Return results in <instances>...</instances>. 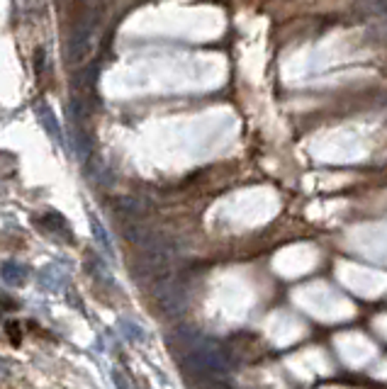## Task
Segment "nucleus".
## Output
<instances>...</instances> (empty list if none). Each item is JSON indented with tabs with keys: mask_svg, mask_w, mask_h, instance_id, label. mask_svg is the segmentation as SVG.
Wrapping results in <instances>:
<instances>
[{
	"mask_svg": "<svg viewBox=\"0 0 387 389\" xmlns=\"http://www.w3.org/2000/svg\"><path fill=\"white\" fill-rule=\"evenodd\" d=\"M37 117L42 120L44 129L49 132V136L56 141V144H64V132H61V125L56 122V115L52 110H49V105H44V102H37Z\"/></svg>",
	"mask_w": 387,
	"mask_h": 389,
	"instance_id": "obj_1",
	"label": "nucleus"
},
{
	"mask_svg": "<svg viewBox=\"0 0 387 389\" xmlns=\"http://www.w3.org/2000/svg\"><path fill=\"white\" fill-rule=\"evenodd\" d=\"M27 275H29V270L24 268V265H20V263H13V260H10V263H5L3 268H0V278H3L8 285H13V288L24 285Z\"/></svg>",
	"mask_w": 387,
	"mask_h": 389,
	"instance_id": "obj_2",
	"label": "nucleus"
},
{
	"mask_svg": "<svg viewBox=\"0 0 387 389\" xmlns=\"http://www.w3.org/2000/svg\"><path fill=\"white\" fill-rule=\"evenodd\" d=\"M66 283V273L61 268H56V265H49V268H44L42 273H39V285H42L44 290H61Z\"/></svg>",
	"mask_w": 387,
	"mask_h": 389,
	"instance_id": "obj_3",
	"label": "nucleus"
},
{
	"mask_svg": "<svg viewBox=\"0 0 387 389\" xmlns=\"http://www.w3.org/2000/svg\"><path fill=\"white\" fill-rule=\"evenodd\" d=\"M73 148H76L78 161H85V158L90 156V151H93V146H90V139L85 136V132L76 125H73Z\"/></svg>",
	"mask_w": 387,
	"mask_h": 389,
	"instance_id": "obj_4",
	"label": "nucleus"
},
{
	"mask_svg": "<svg viewBox=\"0 0 387 389\" xmlns=\"http://www.w3.org/2000/svg\"><path fill=\"white\" fill-rule=\"evenodd\" d=\"M42 224L44 227H49L47 232H52V234H56V232H61L64 234V236H69V224H66V219L61 217V214H47V217L42 219Z\"/></svg>",
	"mask_w": 387,
	"mask_h": 389,
	"instance_id": "obj_5",
	"label": "nucleus"
},
{
	"mask_svg": "<svg viewBox=\"0 0 387 389\" xmlns=\"http://www.w3.org/2000/svg\"><path fill=\"white\" fill-rule=\"evenodd\" d=\"M93 234L98 236V241L103 243V248L108 250V253H112V246H110V239H108V234H105V229H103V224L98 222V219L93 217Z\"/></svg>",
	"mask_w": 387,
	"mask_h": 389,
	"instance_id": "obj_6",
	"label": "nucleus"
}]
</instances>
